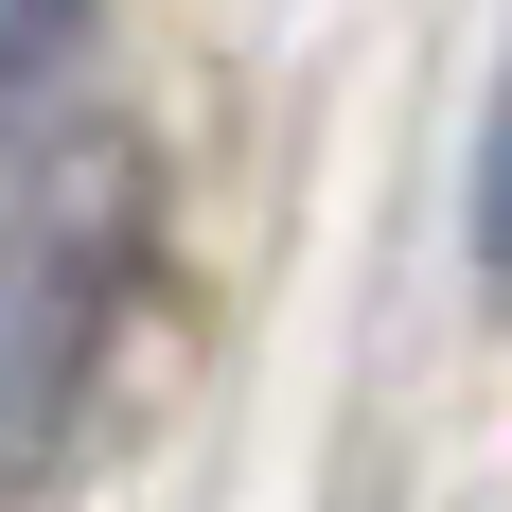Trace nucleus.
Here are the masks:
<instances>
[{
    "mask_svg": "<svg viewBox=\"0 0 512 512\" xmlns=\"http://www.w3.org/2000/svg\"><path fill=\"white\" fill-rule=\"evenodd\" d=\"M142 265H159V177L124 142L18 159V195H0V495L71 460V424L142 318Z\"/></svg>",
    "mask_w": 512,
    "mask_h": 512,
    "instance_id": "nucleus-1",
    "label": "nucleus"
},
{
    "mask_svg": "<svg viewBox=\"0 0 512 512\" xmlns=\"http://www.w3.org/2000/svg\"><path fill=\"white\" fill-rule=\"evenodd\" d=\"M89 18H106V0H0V142H18V124H36L53 89H71Z\"/></svg>",
    "mask_w": 512,
    "mask_h": 512,
    "instance_id": "nucleus-2",
    "label": "nucleus"
},
{
    "mask_svg": "<svg viewBox=\"0 0 512 512\" xmlns=\"http://www.w3.org/2000/svg\"><path fill=\"white\" fill-rule=\"evenodd\" d=\"M477 283L512 301V71H495V124H477Z\"/></svg>",
    "mask_w": 512,
    "mask_h": 512,
    "instance_id": "nucleus-3",
    "label": "nucleus"
}]
</instances>
